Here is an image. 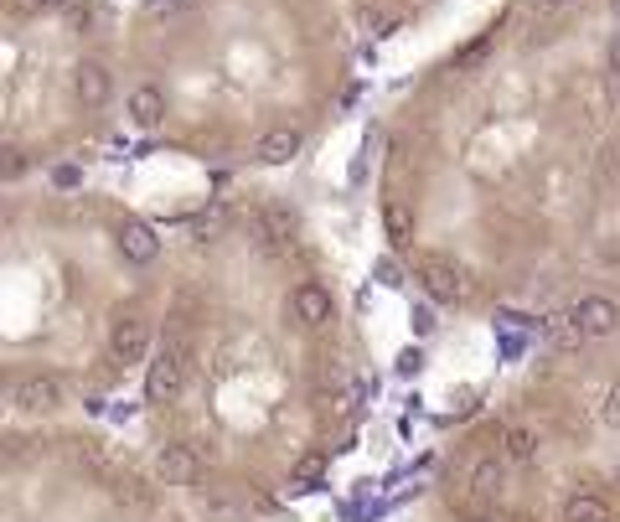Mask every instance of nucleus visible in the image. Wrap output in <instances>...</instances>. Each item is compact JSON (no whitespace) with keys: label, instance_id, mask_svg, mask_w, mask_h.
Here are the masks:
<instances>
[{"label":"nucleus","instance_id":"nucleus-18","mask_svg":"<svg viewBox=\"0 0 620 522\" xmlns=\"http://www.w3.org/2000/svg\"><path fill=\"white\" fill-rule=\"evenodd\" d=\"M52 187H57V192H78V187H83V166H78V161H57V166H52Z\"/></svg>","mask_w":620,"mask_h":522},{"label":"nucleus","instance_id":"nucleus-21","mask_svg":"<svg viewBox=\"0 0 620 522\" xmlns=\"http://www.w3.org/2000/svg\"><path fill=\"white\" fill-rule=\"evenodd\" d=\"M409 326H414V336H429V331H434V305H429V300H414Z\"/></svg>","mask_w":620,"mask_h":522},{"label":"nucleus","instance_id":"nucleus-1","mask_svg":"<svg viewBox=\"0 0 620 522\" xmlns=\"http://www.w3.org/2000/svg\"><path fill=\"white\" fill-rule=\"evenodd\" d=\"M186 373H192V357L176 352V347H161L145 362V404H155V409L176 404L181 388H186Z\"/></svg>","mask_w":620,"mask_h":522},{"label":"nucleus","instance_id":"nucleus-15","mask_svg":"<svg viewBox=\"0 0 620 522\" xmlns=\"http://www.w3.org/2000/svg\"><path fill=\"white\" fill-rule=\"evenodd\" d=\"M502 476H507V460L502 455H481L476 471H471V491H476L481 502H491L496 491H502Z\"/></svg>","mask_w":620,"mask_h":522},{"label":"nucleus","instance_id":"nucleus-5","mask_svg":"<svg viewBox=\"0 0 620 522\" xmlns=\"http://www.w3.org/2000/svg\"><path fill=\"white\" fill-rule=\"evenodd\" d=\"M207 471V460L192 440H171L155 450V481H166V486H197Z\"/></svg>","mask_w":620,"mask_h":522},{"label":"nucleus","instance_id":"nucleus-22","mask_svg":"<svg viewBox=\"0 0 620 522\" xmlns=\"http://www.w3.org/2000/svg\"><path fill=\"white\" fill-rule=\"evenodd\" d=\"M600 424L605 429H615V435H620V383L605 393V409H600Z\"/></svg>","mask_w":620,"mask_h":522},{"label":"nucleus","instance_id":"nucleus-8","mask_svg":"<svg viewBox=\"0 0 620 522\" xmlns=\"http://www.w3.org/2000/svg\"><path fill=\"white\" fill-rule=\"evenodd\" d=\"M569 321L589 336V342H600V336H610L620 326V311H615V300H605V295H579Z\"/></svg>","mask_w":620,"mask_h":522},{"label":"nucleus","instance_id":"nucleus-19","mask_svg":"<svg viewBox=\"0 0 620 522\" xmlns=\"http://www.w3.org/2000/svg\"><path fill=\"white\" fill-rule=\"evenodd\" d=\"M393 367H398V378H419V373H424V352H419V347H403Z\"/></svg>","mask_w":620,"mask_h":522},{"label":"nucleus","instance_id":"nucleus-11","mask_svg":"<svg viewBox=\"0 0 620 522\" xmlns=\"http://www.w3.org/2000/svg\"><path fill=\"white\" fill-rule=\"evenodd\" d=\"M124 114H130V125H140V130L166 125V94H161V83H135L130 99H124Z\"/></svg>","mask_w":620,"mask_h":522},{"label":"nucleus","instance_id":"nucleus-26","mask_svg":"<svg viewBox=\"0 0 620 522\" xmlns=\"http://www.w3.org/2000/svg\"><path fill=\"white\" fill-rule=\"evenodd\" d=\"M605 63H610V73L620 78V32L610 37V47H605Z\"/></svg>","mask_w":620,"mask_h":522},{"label":"nucleus","instance_id":"nucleus-14","mask_svg":"<svg viewBox=\"0 0 620 522\" xmlns=\"http://www.w3.org/2000/svg\"><path fill=\"white\" fill-rule=\"evenodd\" d=\"M564 522H615V512L595 491H574V497H564Z\"/></svg>","mask_w":620,"mask_h":522},{"label":"nucleus","instance_id":"nucleus-28","mask_svg":"<svg viewBox=\"0 0 620 522\" xmlns=\"http://www.w3.org/2000/svg\"><path fill=\"white\" fill-rule=\"evenodd\" d=\"M610 11H615V16H620V0H610Z\"/></svg>","mask_w":620,"mask_h":522},{"label":"nucleus","instance_id":"nucleus-4","mask_svg":"<svg viewBox=\"0 0 620 522\" xmlns=\"http://www.w3.org/2000/svg\"><path fill=\"white\" fill-rule=\"evenodd\" d=\"M414 280H419V290H424L429 305H455V300L465 295V274H460L445 254H419Z\"/></svg>","mask_w":620,"mask_h":522},{"label":"nucleus","instance_id":"nucleus-24","mask_svg":"<svg viewBox=\"0 0 620 522\" xmlns=\"http://www.w3.org/2000/svg\"><path fill=\"white\" fill-rule=\"evenodd\" d=\"M186 6H192V0H150L155 16H176V11H186Z\"/></svg>","mask_w":620,"mask_h":522},{"label":"nucleus","instance_id":"nucleus-12","mask_svg":"<svg viewBox=\"0 0 620 522\" xmlns=\"http://www.w3.org/2000/svg\"><path fill=\"white\" fill-rule=\"evenodd\" d=\"M383 233H388L393 249L414 243V202H409V197H388V202H383Z\"/></svg>","mask_w":620,"mask_h":522},{"label":"nucleus","instance_id":"nucleus-17","mask_svg":"<svg viewBox=\"0 0 620 522\" xmlns=\"http://www.w3.org/2000/svg\"><path fill=\"white\" fill-rule=\"evenodd\" d=\"M26 171H31V161H26L21 145H6V150H0V181H21Z\"/></svg>","mask_w":620,"mask_h":522},{"label":"nucleus","instance_id":"nucleus-10","mask_svg":"<svg viewBox=\"0 0 620 522\" xmlns=\"http://www.w3.org/2000/svg\"><path fill=\"white\" fill-rule=\"evenodd\" d=\"M119 254L145 269V264L161 259V233H155L145 218H124V223H119Z\"/></svg>","mask_w":620,"mask_h":522},{"label":"nucleus","instance_id":"nucleus-6","mask_svg":"<svg viewBox=\"0 0 620 522\" xmlns=\"http://www.w3.org/2000/svg\"><path fill=\"white\" fill-rule=\"evenodd\" d=\"M73 99L83 104V109H104L109 99H114V73L99 63V57H83V63H73Z\"/></svg>","mask_w":620,"mask_h":522},{"label":"nucleus","instance_id":"nucleus-3","mask_svg":"<svg viewBox=\"0 0 620 522\" xmlns=\"http://www.w3.org/2000/svg\"><path fill=\"white\" fill-rule=\"evenodd\" d=\"M11 409H16L21 419L57 414V409H62V383H57V373H21V378H11Z\"/></svg>","mask_w":620,"mask_h":522},{"label":"nucleus","instance_id":"nucleus-9","mask_svg":"<svg viewBox=\"0 0 620 522\" xmlns=\"http://www.w3.org/2000/svg\"><path fill=\"white\" fill-rule=\"evenodd\" d=\"M300 145H305L300 125H269V130L254 140V161H259V166H290V161L300 156Z\"/></svg>","mask_w":620,"mask_h":522},{"label":"nucleus","instance_id":"nucleus-20","mask_svg":"<svg viewBox=\"0 0 620 522\" xmlns=\"http://www.w3.org/2000/svg\"><path fill=\"white\" fill-rule=\"evenodd\" d=\"M119 502H124V507H150L145 486H140L135 476H119Z\"/></svg>","mask_w":620,"mask_h":522},{"label":"nucleus","instance_id":"nucleus-25","mask_svg":"<svg viewBox=\"0 0 620 522\" xmlns=\"http://www.w3.org/2000/svg\"><path fill=\"white\" fill-rule=\"evenodd\" d=\"M522 6H527V11H533V16H553L558 6H564V0H522Z\"/></svg>","mask_w":620,"mask_h":522},{"label":"nucleus","instance_id":"nucleus-7","mask_svg":"<svg viewBox=\"0 0 620 522\" xmlns=\"http://www.w3.org/2000/svg\"><path fill=\"white\" fill-rule=\"evenodd\" d=\"M290 311H295V321H300L305 331H321V326H331V316H336V300H331V290H326L321 280H305V285L290 290Z\"/></svg>","mask_w":620,"mask_h":522},{"label":"nucleus","instance_id":"nucleus-16","mask_svg":"<svg viewBox=\"0 0 620 522\" xmlns=\"http://www.w3.org/2000/svg\"><path fill=\"white\" fill-rule=\"evenodd\" d=\"M228 228V207H207V212H197V218H192V238L197 243H207V238H217V233H223Z\"/></svg>","mask_w":620,"mask_h":522},{"label":"nucleus","instance_id":"nucleus-23","mask_svg":"<svg viewBox=\"0 0 620 522\" xmlns=\"http://www.w3.org/2000/svg\"><path fill=\"white\" fill-rule=\"evenodd\" d=\"M372 280H383V285H398L403 274H398V264H393V259H378V264H372Z\"/></svg>","mask_w":620,"mask_h":522},{"label":"nucleus","instance_id":"nucleus-13","mask_svg":"<svg viewBox=\"0 0 620 522\" xmlns=\"http://www.w3.org/2000/svg\"><path fill=\"white\" fill-rule=\"evenodd\" d=\"M502 460L507 466H533L538 460V435L527 424H507L502 429Z\"/></svg>","mask_w":620,"mask_h":522},{"label":"nucleus","instance_id":"nucleus-2","mask_svg":"<svg viewBox=\"0 0 620 522\" xmlns=\"http://www.w3.org/2000/svg\"><path fill=\"white\" fill-rule=\"evenodd\" d=\"M150 336H155V326H150L140 311H119V316L109 321V362H114V367L145 362V357H150Z\"/></svg>","mask_w":620,"mask_h":522},{"label":"nucleus","instance_id":"nucleus-27","mask_svg":"<svg viewBox=\"0 0 620 522\" xmlns=\"http://www.w3.org/2000/svg\"><path fill=\"white\" fill-rule=\"evenodd\" d=\"M610 99H615V109H620V78L610 83Z\"/></svg>","mask_w":620,"mask_h":522}]
</instances>
